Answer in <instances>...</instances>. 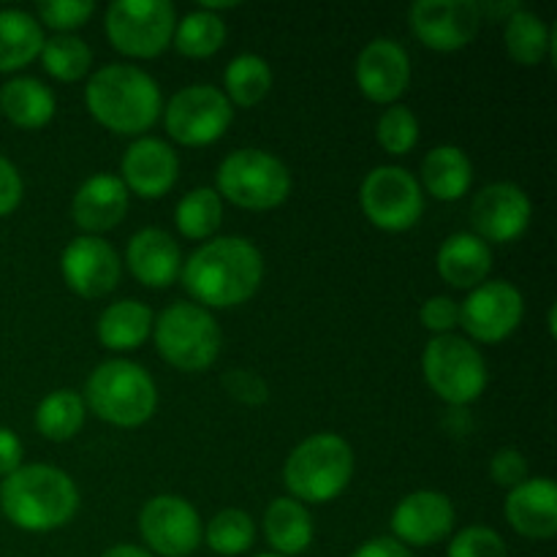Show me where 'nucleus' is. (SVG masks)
<instances>
[{"label": "nucleus", "mask_w": 557, "mask_h": 557, "mask_svg": "<svg viewBox=\"0 0 557 557\" xmlns=\"http://www.w3.org/2000/svg\"><path fill=\"white\" fill-rule=\"evenodd\" d=\"M85 103L96 123L120 136L145 134L163 112L158 82L139 65L128 63L98 69L85 87Z\"/></svg>", "instance_id": "nucleus-3"}, {"label": "nucleus", "mask_w": 557, "mask_h": 557, "mask_svg": "<svg viewBox=\"0 0 557 557\" xmlns=\"http://www.w3.org/2000/svg\"><path fill=\"white\" fill-rule=\"evenodd\" d=\"M107 38L128 58H158L172 44L177 11L169 0H114L103 16Z\"/></svg>", "instance_id": "nucleus-9"}, {"label": "nucleus", "mask_w": 557, "mask_h": 557, "mask_svg": "<svg viewBox=\"0 0 557 557\" xmlns=\"http://www.w3.org/2000/svg\"><path fill=\"white\" fill-rule=\"evenodd\" d=\"M215 190L221 199L243 210H275L292 194V172L272 152L243 147L221 161L215 172Z\"/></svg>", "instance_id": "nucleus-6"}, {"label": "nucleus", "mask_w": 557, "mask_h": 557, "mask_svg": "<svg viewBox=\"0 0 557 557\" xmlns=\"http://www.w3.org/2000/svg\"><path fill=\"white\" fill-rule=\"evenodd\" d=\"M0 511L20 531H58L79 511V490L60 468L22 466L0 482Z\"/></svg>", "instance_id": "nucleus-2"}, {"label": "nucleus", "mask_w": 557, "mask_h": 557, "mask_svg": "<svg viewBox=\"0 0 557 557\" xmlns=\"http://www.w3.org/2000/svg\"><path fill=\"white\" fill-rule=\"evenodd\" d=\"M128 212V190L117 174H92L76 188L71 218L85 234L98 237L117 226Z\"/></svg>", "instance_id": "nucleus-22"}, {"label": "nucleus", "mask_w": 557, "mask_h": 557, "mask_svg": "<svg viewBox=\"0 0 557 557\" xmlns=\"http://www.w3.org/2000/svg\"><path fill=\"white\" fill-rule=\"evenodd\" d=\"M504 22L506 54L515 63L539 65L555 49V30H549L547 22L533 11L517 9Z\"/></svg>", "instance_id": "nucleus-29"}, {"label": "nucleus", "mask_w": 557, "mask_h": 557, "mask_svg": "<svg viewBox=\"0 0 557 557\" xmlns=\"http://www.w3.org/2000/svg\"><path fill=\"white\" fill-rule=\"evenodd\" d=\"M85 408L112 428H139L156 413L158 389L152 375L131 359H107L85 384Z\"/></svg>", "instance_id": "nucleus-4"}, {"label": "nucleus", "mask_w": 557, "mask_h": 557, "mask_svg": "<svg viewBox=\"0 0 557 557\" xmlns=\"http://www.w3.org/2000/svg\"><path fill=\"white\" fill-rule=\"evenodd\" d=\"M490 479H493L498 487L515 490L522 482H528V460L520 449H500L495 451L493 460H490Z\"/></svg>", "instance_id": "nucleus-40"}, {"label": "nucleus", "mask_w": 557, "mask_h": 557, "mask_svg": "<svg viewBox=\"0 0 557 557\" xmlns=\"http://www.w3.org/2000/svg\"><path fill=\"white\" fill-rule=\"evenodd\" d=\"M351 557H413V553L408 547H403L400 542H395V539L379 536L364 542Z\"/></svg>", "instance_id": "nucleus-44"}, {"label": "nucleus", "mask_w": 557, "mask_h": 557, "mask_svg": "<svg viewBox=\"0 0 557 557\" xmlns=\"http://www.w3.org/2000/svg\"><path fill=\"white\" fill-rule=\"evenodd\" d=\"M357 87L373 103H397L411 85V58L395 38H373L364 44L354 65Z\"/></svg>", "instance_id": "nucleus-18"}, {"label": "nucleus", "mask_w": 557, "mask_h": 557, "mask_svg": "<svg viewBox=\"0 0 557 557\" xmlns=\"http://www.w3.org/2000/svg\"><path fill=\"white\" fill-rule=\"evenodd\" d=\"M36 14L38 25H47L58 33H71L90 22V16L96 14V3L92 0H49V3H38Z\"/></svg>", "instance_id": "nucleus-37"}, {"label": "nucleus", "mask_w": 557, "mask_h": 557, "mask_svg": "<svg viewBox=\"0 0 557 557\" xmlns=\"http://www.w3.org/2000/svg\"><path fill=\"white\" fill-rule=\"evenodd\" d=\"M446 557H506V542L487 525L462 528L449 542Z\"/></svg>", "instance_id": "nucleus-38"}, {"label": "nucleus", "mask_w": 557, "mask_h": 557, "mask_svg": "<svg viewBox=\"0 0 557 557\" xmlns=\"http://www.w3.org/2000/svg\"><path fill=\"white\" fill-rule=\"evenodd\" d=\"M506 522L520 536L533 542H549L557 533V487L553 479H528L509 490L504 504Z\"/></svg>", "instance_id": "nucleus-21"}, {"label": "nucleus", "mask_w": 557, "mask_h": 557, "mask_svg": "<svg viewBox=\"0 0 557 557\" xmlns=\"http://www.w3.org/2000/svg\"><path fill=\"white\" fill-rule=\"evenodd\" d=\"M139 536L156 557H188L205 542V525L180 495H156L139 511Z\"/></svg>", "instance_id": "nucleus-12"}, {"label": "nucleus", "mask_w": 557, "mask_h": 557, "mask_svg": "<svg viewBox=\"0 0 557 557\" xmlns=\"http://www.w3.org/2000/svg\"><path fill=\"white\" fill-rule=\"evenodd\" d=\"M223 96L232 107L250 109L267 98L272 87V69L261 54L245 52L237 54L223 71Z\"/></svg>", "instance_id": "nucleus-30"}, {"label": "nucleus", "mask_w": 557, "mask_h": 557, "mask_svg": "<svg viewBox=\"0 0 557 557\" xmlns=\"http://www.w3.org/2000/svg\"><path fill=\"white\" fill-rule=\"evenodd\" d=\"M172 41L185 58H210L226 44V22L221 14L196 9L177 20Z\"/></svg>", "instance_id": "nucleus-32"}, {"label": "nucleus", "mask_w": 557, "mask_h": 557, "mask_svg": "<svg viewBox=\"0 0 557 557\" xmlns=\"http://www.w3.org/2000/svg\"><path fill=\"white\" fill-rule=\"evenodd\" d=\"M419 321L435 337L451 335V330L460 326V302H455L451 297H444V294L424 299L422 308H419Z\"/></svg>", "instance_id": "nucleus-39"}, {"label": "nucleus", "mask_w": 557, "mask_h": 557, "mask_svg": "<svg viewBox=\"0 0 557 557\" xmlns=\"http://www.w3.org/2000/svg\"><path fill=\"white\" fill-rule=\"evenodd\" d=\"M22 196H25V185H22L20 169L0 156V218L11 215L20 207Z\"/></svg>", "instance_id": "nucleus-42"}, {"label": "nucleus", "mask_w": 557, "mask_h": 557, "mask_svg": "<svg viewBox=\"0 0 557 557\" xmlns=\"http://www.w3.org/2000/svg\"><path fill=\"white\" fill-rule=\"evenodd\" d=\"M180 281L201 308H237L259 292L264 259L250 239L215 237L183 261Z\"/></svg>", "instance_id": "nucleus-1"}, {"label": "nucleus", "mask_w": 557, "mask_h": 557, "mask_svg": "<svg viewBox=\"0 0 557 557\" xmlns=\"http://www.w3.org/2000/svg\"><path fill=\"white\" fill-rule=\"evenodd\" d=\"M264 536L275 555H302L313 544V517L294 498H275L264 511Z\"/></svg>", "instance_id": "nucleus-26"}, {"label": "nucleus", "mask_w": 557, "mask_h": 557, "mask_svg": "<svg viewBox=\"0 0 557 557\" xmlns=\"http://www.w3.org/2000/svg\"><path fill=\"white\" fill-rule=\"evenodd\" d=\"M120 174L128 194L141 199H161L180 177V158L172 145L156 136H139L120 161Z\"/></svg>", "instance_id": "nucleus-19"}, {"label": "nucleus", "mask_w": 557, "mask_h": 557, "mask_svg": "<svg viewBox=\"0 0 557 557\" xmlns=\"http://www.w3.org/2000/svg\"><path fill=\"white\" fill-rule=\"evenodd\" d=\"M411 30L433 52H460L482 27L476 0H417L411 5Z\"/></svg>", "instance_id": "nucleus-13"}, {"label": "nucleus", "mask_w": 557, "mask_h": 557, "mask_svg": "<svg viewBox=\"0 0 557 557\" xmlns=\"http://www.w3.org/2000/svg\"><path fill=\"white\" fill-rule=\"evenodd\" d=\"M44 27L22 9H0V74L20 71L41 54Z\"/></svg>", "instance_id": "nucleus-28"}, {"label": "nucleus", "mask_w": 557, "mask_h": 557, "mask_svg": "<svg viewBox=\"0 0 557 557\" xmlns=\"http://www.w3.org/2000/svg\"><path fill=\"white\" fill-rule=\"evenodd\" d=\"M455 504L438 490H417L392 511V533L403 547H433L455 531Z\"/></svg>", "instance_id": "nucleus-17"}, {"label": "nucleus", "mask_w": 557, "mask_h": 557, "mask_svg": "<svg viewBox=\"0 0 557 557\" xmlns=\"http://www.w3.org/2000/svg\"><path fill=\"white\" fill-rule=\"evenodd\" d=\"M354 476V449L343 435L315 433L297 444L283 466V482L299 504H330Z\"/></svg>", "instance_id": "nucleus-5"}, {"label": "nucleus", "mask_w": 557, "mask_h": 557, "mask_svg": "<svg viewBox=\"0 0 557 557\" xmlns=\"http://www.w3.org/2000/svg\"><path fill=\"white\" fill-rule=\"evenodd\" d=\"M424 381L449 406H468L487 389V362L471 341L460 335H438L424 346Z\"/></svg>", "instance_id": "nucleus-8"}, {"label": "nucleus", "mask_w": 557, "mask_h": 557, "mask_svg": "<svg viewBox=\"0 0 557 557\" xmlns=\"http://www.w3.org/2000/svg\"><path fill=\"white\" fill-rule=\"evenodd\" d=\"M438 275L451 288H476L487 281L493 270V248L473 232H457L438 248L435 256Z\"/></svg>", "instance_id": "nucleus-23"}, {"label": "nucleus", "mask_w": 557, "mask_h": 557, "mask_svg": "<svg viewBox=\"0 0 557 557\" xmlns=\"http://www.w3.org/2000/svg\"><path fill=\"white\" fill-rule=\"evenodd\" d=\"M364 218L384 232H406L424 212V190L403 166H375L359 188Z\"/></svg>", "instance_id": "nucleus-10"}, {"label": "nucleus", "mask_w": 557, "mask_h": 557, "mask_svg": "<svg viewBox=\"0 0 557 557\" xmlns=\"http://www.w3.org/2000/svg\"><path fill=\"white\" fill-rule=\"evenodd\" d=\"M234 120V109L223 90L212 85H190L174 92L163 109L169 136L185 147H205L221 139Z\"/></svg>", "instance_id": "nucleus-11"}, {"label": "nucleus", "mask_w": 557, "mask_h": 557, "mask_svg": "<svg viewBox=\"0 0 557 557\" xmlns=\"http://www.w3.org/2000/svg\"><path fill=\"white\" fill-rule=\"evenodd\" d=\"M152 337L161 359L185 373L207 370L221 354V326L215 315L196 302H172L156 321Z\"/></svg>", "instance_id": "nucleus-7"}, {"label": "nucleus", "mask_w": 557, "mask_h": 557, "mask_svg": "<svg viewBox=\"0 0 557 557\" xmlns=\"http://www.w3.org/2000/svg\"><path fill=\"white\" fill-rule=\"evenodd\" d=\"M85 400L74 389L49 392L36 408V430L47 441H71L85 424Z\"/></svg>", "instance_id": "nucleus-31"}, {"label": "nucleus", "mask_w": 557, "mask_h": 557, "mask_svg": "<svg viewBox=\"0 0 557 557\" xmlns=\"http://www.w3.org/2000/svg\"><path fill=\"white\" fill-rule=\"evenodd\" d=\"M375 139L384 147L389 156H406L417 147L419 141V120L403 103H392L381 112L379 123H375Z\"/></svg>", "instance_id": "nucleus-36"}, {"label": "nucleus", "mask_w": 557, "mask_h": 557, "mask_svg": "<svg viewBox=\"0 0 557 557\" xmlns=\"http://www.w3.org/2000/svg\"><path fill=\"white\" fill-rule=\"evenodd\" d=\"M253 539H256L253 517L243 509L218 511V515L210 520V525L205 528V542L210 544L212 553L223 557L248 553V549L253 547Z\"/></svg>", "instance_id": "nucleus-35"}, {"label": "nucleus", "mask_w": 557, "mask_h": 557, "mask_svg": "<svg viewBox=\"0 0 557 557\" xmlns=\"http://www.w3.org/2000/svg\"><path fill=\"white\" fill-rule=\"evenodd\" d=\"M223 386H226L228 395L234 400L245 403V406H261L270 397V389H267V381L261 375H256L253 370L237 368L232 373L223 375Z\"/></svg>", "instance_id": "nucleus-41"}, {"label": "nucleus", "mask_w": 557, "mask_h": 557, "mask_svg": "<svg viewBox=\"0 0 557 557\" xmlns=\"http://www.w3.org/2000/svg\"><path fill=\"white\" fill-rule=\"evenodd\" d=\"M525 299L509 281H484L460 302V326L476 343H500L520 326Z\"/></svg>", "instance_id": "nucleus-14"}, {"label": "nucleus", "mask_w": 557, "mask_h": 557, "mask_svg": "<svg viewBox=\"0 0 557 557\" xmlns=\"http://www.w3.org/2000/svg\"><path fill=\"white\" fill-rule=\"evenodd\" d=\"M125 264L141 286L169 288L183 272V250L172 234L147 226L128 239Z\"/></svg>", "instance_id": "nucleus-20"}, {"label": "nucleus", "mask_w": 557, "mask_h": 557, "mask_svg": "<svg viewBox=\"0 0 557 557\" xmlns=\"http://www.w3.org/2000/svg\"><path fill=\"white\" fill-rule=\"evenodd\" d=\"M256 557H283V555H275V553H264V555H256Z\"/></svg>", "instance_id": "nucleus-46"}, {"label": "nucleus", "mask_w": 557, "mask_h": 557, "mask_svg": "<svg viewBox=\"0 0 557 557\" xmlns=\"http://www.w3.org/2000/svg\"><path fill=\"white\" fill-rule=\"evenodd\" d=\"M473 163L457 145H438L422 161V190L438 201H457L471 190Z\"/></svg>", "instance_id": "nucleus-24"}, {"label": "nucleus", "mask_w": 557, "mask_h": 557, "mask_svg": "<svg viewBox=\"0 0 557 557\" xmlns=\"http://www.w3.org/2000/svg\"><path fill=\"white\" fill-rule=\"evenodd\" d=\"M60 272L71 292L85 299H96L117 288L123 264L117 250L107 239L82 234L65 245L60 256Z\"/></svg>", "instance_id": "nucleus-16"}, {"label": "nucleus", "mask_w": 557, "mask_h": 557, "mask_svg": "<svg viewBox=\"0 0 557 557\" xmlns=\"http://www.w3.org/2000/svg\"><path fill=\"white\" fill-rule=\"evenodd\" d=\"M101 557H156V555L147 553L145 547H136V544H117V547L107 549Z\"/></svg>", "instance_id": "nucleus-45"}, {"label": "nucleus", "mask_w": 557, "mask_h": 557, "mask_svg": "<svg viewBox=\"0 0 557 557\" xmlns=\"http://www.w3.org/2000/svg\"><path fill=\"white\" fill-rule=\"evenodd\" d=\"M533 205L525 190L515 183H493L473 196V234L487 245H506L528 232Z\"/></svg>", "instance_id": "nucleus-15"}, {"label": "nucleus", "mask_w": 557, "mask_h": 557, "mask_svg": "<svg viewBox=\"0 0 557 557\" xmlns=\"http://www.w3.org/2000/svg\"><path fill=\"white\" fill-rule=\"evenodd\" d=\"M38 58H41L44 71L58 82L82 79L92 65L90 47H87L85 38L74 36V33H58L52 38H44Z\"/></svg>", "instance_id": "nucleus-34"}, {"label": "nucleus", "mask_w": 557, "mask_h": 557, "mask_svg": "<svg viewBox=\"0 0 557 557\" xmlns=\"http://www.w3.org/2000/svg\"><path fill=\"white\" fill-rule=\"evenodd\" d=\"M54 92L36 76H14L0 87V114L16 128H44L54 117Z\"/></svg>", "instance_id": "nucleus-25"}, {"label": "nucleus", "mask_w": 557, "mask_h": 557, "mask_svg": "<svg viewBox=\"0 0 557 557\" xmlns=\"http://www.w3.org/2000/svg\"><path fill=\"white\" fill-rule=\"evenodd\" d=\"M223 221V199L215 188H194L180 199L174 223L188 239H207L218 232Z\"/></svg>", "instance_id": "nucleus-33"}, {"label": "nucleus", "mask_w": 557, "mask_h": 557, "mask_svg": "<svg viewBox=\"0 0 557 557\" xmlns=\"http://www.w3.org/2000/svg\"><path fill=\"white\" fill-rule=\"evenodd\" d=\"M22 441L16 438L14 430L9 428H0V479L11 476L16 468H22Z\"/></svg>", "instance_id": "nucleus-43"}, {"label": "nucleus", "mask_w": 557, "mask_h": 557, "mask_svg": "<svg viewBox=\"0 0 557 557\" xmlns=\"http://www.w3.org/2000/svg\"><path fill=\"white\" fill-rule=\"evenodd\" d=\"M152 310L139 299H117L101 313L96 335L109 351H136L152 335Z\"/></svg>", "instance_id": "nucleus-27"}]
</instances>
